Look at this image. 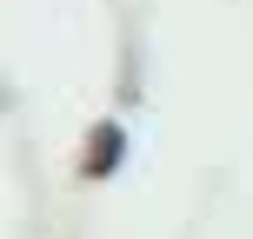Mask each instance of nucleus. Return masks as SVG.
<instances>
[{
	"instance_id": "obj_1",
	"label": "nucleus",
	"mask_w": 253,
	"mask_h": 239,
	"mask_svg": "<svg viewBox=\"0 0 253 239\" xmlns=\"http://www.w3.org/2000/svg\"><path fill=\"white\" fill-rule=\"evenodd\" d=\"M114 153H120V126H100V139H93V160H87V173H107V166H114Z\"/></svg>"
}]
</instances>
